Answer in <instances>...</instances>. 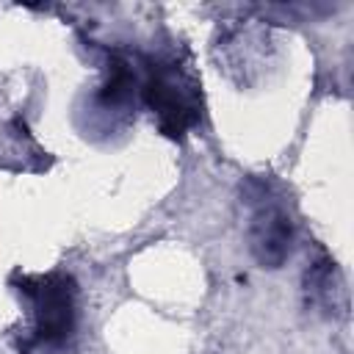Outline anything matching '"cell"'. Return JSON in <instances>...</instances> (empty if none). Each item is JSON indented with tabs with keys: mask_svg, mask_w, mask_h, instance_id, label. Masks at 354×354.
<instances>
[{
	"mask_svg": "<svg viewBox=\"0 0 354 354\" xmlns=\"http://www.w3.org/2000/svg\"><path fill=\"white\" fill-rule=\"evenodd\" d=\"M249 194L257 199L249 221V249L263 268H279L290 257L293 221L263 180H249Z\"/></svg>",
	"mask_w": 354,
	"mask_h": 354,
	"instance_id": "cell-3",
	"label": "cell"
},
{
	"mask_svg": "<svg viewBox=\"0 0 354 354\" xmlns=\"http://www.w3.org/2000/svg\"><path fill=\"white\" fill-rule=\"evenodd\" d=\"M335 274L337 271H335L332 260H321V263L310 266V271H307V293H310L313 304H329L332 301V293L337 290V285H332Z\"/></svg>",
	"mask_w": 354,
	"mask_h": 354,
	"instance_id": "cell-4",
	"label": "cell"
},
{
	"mask_svg": "<svg viewBox=\"0 0 354 354\" xmlns=\"http://www.w3.org/2000/svg\"><path fill=\"white\" fill-rule=\"evenodd\" d=\"M141 97L158 130L171 141L185 138V133L199 122V86L177 64L147 61Z\"/></svg>",
	"mask_w": 354,
	"mask_h": 354,
	"instance_id": "cell-2",
	"label": "cell"
},
{
	"mask_svg": "<svg viewBox=\"0 0 354 354\" xmlns=\"http://www.w3.org/2000/svg\"><path fill=\"white\" fill-rule=\"evenodd\" d=\"M11 288L25 299L33 315V346L58 348L77 326V282L66 271L17 274Z\"/></svg>",
	"mask_w": 354,
	"mask_h": 354,
	"instance_id": "cell-1",
	"label": "cell"
}]
</instances>
